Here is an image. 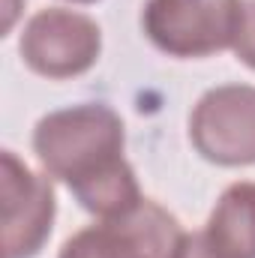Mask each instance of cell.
<instances>
[{
  "mask_svg": "<svg viewBox=\"0 0 255 258\" xmlns=\"http://www.w3.org/2000/svg\"><path fill=\"white\" fill-rule=\"evenodd\" d=\"M72 3H93V0H72Z\"/></svg>",
  "mask_w": 255,
  "mask_h": 258,
  "instance_id": "10",
  "label": "cell"
},
{
  "mask_svg": "<svg viewBox=\"0 0 255 258\" xmlns=\"http://www.w3.org/2000/svg\"><path fill=\"white\" fill-rule=\"evenodd\" d=\"M189 138L213 165H255V87L222 84L207 90L192 108Z\"/></svg>",
  "mask_w": 255,
  "mask_h": 258,
  "instance_id": "5",
  "label": "cell"
},
{
  "mask_svg": "<svg viewBox=\"0 0 255 258\" xmlns=\"http://www.w3.org/2000/svg\"><path fill=\"white\" fill-rule=\"evenodd\" d=\"M174 258H219V255L207 246L204 234L195 231V234H186V237H183V243H180V249H177Z\"/></svg>",
  "mask_w": 255,
  "mask_h": 258,
  "instance_id": "9",
  "label": "cell"
},
{
  "mask_svg": "<svg viewBox=\"0 0 255 258\" xmlns=\"http://www.w3.org/2000/svg\"><path fill=\"white\" fill-rule=\"evenodd\" d=\"M186 231L150 198H141L129 213L102 219L72 234L57 258H174Z\"/></svg>",
  "mask_w": 255,
  "mask_h": 258,
  "instance_id": "3",
  "label": "cell"
},
{
  "mask_svg": "<svg viewBox=\"0 0 255 258\" xmlns=\"http://www.w3.org/2000/svg\"><path fill=\"white\" fill-rule=\"evenodd\" d=\"M0 207H3V258H33L48 240L54 225L51 180L36 174L12 150L0 156Z\"/></svg>",
  "mask_w": 255,
  "mask_h": 258,
  "instance_id": "6",
  "label": "cell"
},
{
  "mask_svg": "<svg viewBox=\"0 0 255 258\" xmlns=\"http://www.w3.org/2000/svg\"><path fill=\"white\" fill-rule=\"evenodd\" d=\"M207 246L219 258H255V183L240 180L219 195L207 228Z\"/></svg>",
  "mask_w": 255,
  "mask_h": 258,
  "instance_id": "7",
  "label": "cell"
},
{
  "mask_svg": "<svg viewBox=\"0 0 255 258\" xmlns=\"http://www.w3.org/2000/svg\"><path fill=\"white\" fill-rule=\"evenodd\" d=\"M234 54L240 63L255 69V0H243V12H240V27L234 36Z\"/></svg>",
  "mask_w": 255,
  "mask_h": 258,
  "instance_id": "8",
  "label": "cell"
},
{
  "mask_svg": "<svg viewBox=\"0 0 255 258\" xmlns=\"http://www.w3.org/2000/svg\"><path fill=\"white\" fill-rule=\"evenodd\" d=\"M21 57L42 78H75L99 60L102 33L99 24L75 9L51 6L36 12L21 33Z\"/></svg>",
  "mask_w": 255,
  "mask_h": 258,
  "instance_id": "4",
  "label": "cell"
},
{
  "mask_svg": "<svg viewBox=\"0 0 255 258\" xmlns=\"http://www.w3.org/2000/svg\"><path fill=\"white\" fill-rule=\"evenodd\" d=\"M243 0H147L141 27L168 57H207L234 45Z\"/></svg>",
  "mask_w": 255,
  "mask_h": 258,
  "instance_id": "2",
  "label": "cell"
},
{
  "mask_svg": "<svg viewBox=\"0 0 255 258\" xmlns=\"http://www.w3.org/2000/svg\"><path fill=\"white\" fill-rule=\"evenodd\" d=\"M123 120L102 102H81L45 114L33 129V153L69 189L93 180L123 159Z\"/></svg>",
  "mask_w": 255,
  "mask_h": 258,
  "instance_id": "1",
  "label": "cell"
}]
</instances>
